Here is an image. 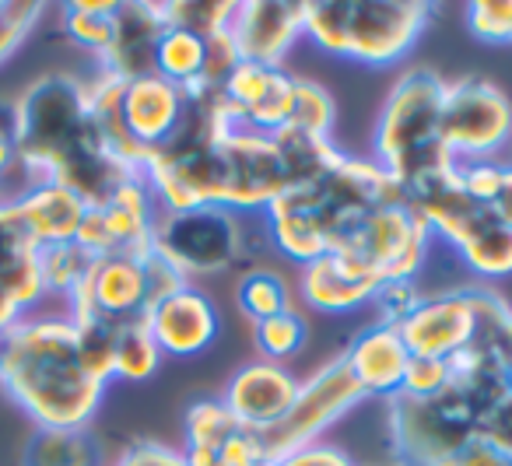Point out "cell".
I'll return each instance as SVG.
<instances>
[{"mask_svg":"<svg viewBox=\"0 0 512 466\" xmlns=\"http://www.w3.org/2000/svg\"><path fill=\"white\" fill-rule=\"evenodd\" d=\"M267 463L264 452H260V442H256V431L242 428L232 442L221 445L218 452V466H260Z\"/></svg>","mask_w":512,"mask_h":466,"instance_id":"47","label":"cell"},{"mask_svg":"<svg viewBox=\"0 0 512 466\" xmlns=\"http://www.w3.org/2000/svg\"><path fill=\"white\" fill-rule=\"evenodd\" d=\"M260 466H281V463H260Z\"/></svg>","mask_w":512,"mask_h":466,"instance_id":"52","label":"cell"},{"mask_svg":"<svg viewBox=\"0 0 512 466\" xmlns=\"http://www.w3.org/2000/svg\"><path fill=\"white\" fill-rule=\"evenodd\" d=\"M404 204L400 183L379 162L341 155L327 172L285 190L264 211L267 239L295 263L337 253L379 207Z\"/></svg>","mask_w":512,"mask_h":466,"instance_id":"3","label":"cell"},{"mask_svg":"<svg viewBox=\"0 0 512 466\" xmlns=\"http://www.w3.org/2000/svg\"><path fill=\"white\" fill-rule=\"evenodd\" d=\"M404 204L428 225V232L446 239L467 267L484 277L512 274V221L498 204H477L460 179V162L428 172L400 186Z\"/></svg>","mask_w":512,"mask_h":466,"instance_id":"4","label":"cell"},{"mask_svg":"<svg viewBox=\"0 0 512 466\" xmlns=\"http://www.w3.org/2000/svg\"><path fill=\"white\" fill-rule=\"evenodd\" d=\"M141 256H95L81 288L67 298V316L78 319V323L81 319H99V323L113 326L144 319V312H148V281H144Z\"/></svg>","mask_w":512,"mask_h":466,"instance_id":"13","label":"cell"},{"mask_svg":"<svg viewBox=\"0 0 512 466\" xmlns=\"http://www.w3.org/2000/svg\"><path fill=\"white\" fill-rule=\"evenodd\" d=\"M421 291L414 281H383L372 295L376 302V312H379V323L383 326H400L421 302Z\"/></svg>","mask_w":512,"mask_h":466,"instance_id":"40","label":"cell"},{"mask_svg":"<svg viewBox=\"0 0 512 466\" xmlns=\"http://www.w3.org/2000/svg\"><path fill=\"white\" fill-rule=\"evenodd\" d=\"M302 25H306L302 0H246L235 4L228 36L239 50V60L281 67L285 53L302 36Z\"/></svg>","mask_w":512,"mask_h":466,"instance_id":"14","label":"cell"},{"mask_svg":"<svg viewBox=\"0 0 512 466\" xmlns=\"http://www.w3.org/2000/svg\"><path fill=\"white\" fill-rule=\"evenodd\" d=\"M432 8L421 0H309L306 32L320 50L362 64H397L425 32Z\"/></svg>","mask_w":512,"mask_h":466,"instance_id":"5","label":"cell"},{"mask_svg":"<svg viewBox=\"0 0 512 466\" xmlns=\"http://www.w3.org/2000/svg\"><path fill=\"white\" fill-rule=\"evenodd\" d=\"M509 144H512V141H509Z\"/></svg>","mask_w":512,"mask_h":466,"instance_id":"53","label":"cell"},{"mask_svg":"<svg viewBox=\"0 0 512 466\" xmlns=\"http://www.w3.org/2000/svg\"><path fill=\"white\" fill-rule=\"evenodd\" d=\"M271 137H274V144H278L281 162H285L288 190L316 179L320 172H327L330 165L341 158V151L330 144V137L306 134V130H299V127H281V130H274Z\"/></svg>","mask_w":512,"mask_h":466,"instance_id":"26","label":"cell"},{"mask_svg":"<svg viewBox=\"0 0 512 466\" xmlns=\"http://www.w3.org/2000/svg\"><path fill=\"white\" fill-rule=\"evenodd\" d=\"M22 319H25V309L15 302V295H11V291L0 284V340L8 337V333L15 330Z\"/></svg>","mask_w":512,"mask_h":466,"instance_id":"49","label":"cell"},{"mask_svg":"<svg viewBox=\"0 0 512 466\" xmlns=\"http://www.w3.org/2000/svg\"><path fill=\"white\" fill-rule=\"evenodd\" d=\"M306 319L295 309L278 312V316L264 319V323H253V340L256 347L264 351V361H278V358H292L302 351L306 344Z\"/></svg>","mask_w":512,"mask_h":466,"instance_id":"35","label":"cell"},{"mask_svg":"<svg viewBox=\"0 0 512 466\" xmlns=\"http://www.w3.org/2000/svg\"><path fill=\"white\" fill-rule=\"evenodd\" d=\"M278 463L281 466H355L341 449H334V445H320V442L306 445V449L292 452V456L278 459Z\"/></svg>","mask_w":512,"mask_h":466,"instance_id":"48","label":"cell"},{"mask_svg":"<svg viewBox=\"0 0 512 466\" xmlns=\"http://www.w3.org/2000/svg\"><path fill=\"white\" fill-rule=\"evenodd\" d=\"M0 284L15 295V302L25 309V316L46 298L43 270H39V249L25 235L11 200L0 204Z\"/></svg>","mask_w":512,"mask_h":466,"instance_id":"24","label":"cell"},{"mask_svg":"<svg viewBox=\"0 0 512 466\" xmlns=\"http://www.w3.org/2000/svg\"><path fill=\"white\" fill-rule=\"evenodd\" d=\"M358 400H365V389L358 386L344 354L327 361L313 379L299 382V393H295L292 407H288V414L278 424L256 431V442H260L264 459L267 463H278V459L313 445L320 438V431H327L337 417L348 414Z\"/></svg>","mask_w":512,"mask_h":466,"instance_id":"9","label":"cell"},{"mask_svg":"<svg viewBox=\"0 0 512 466\" xmlns=\"http://www.w3.org/2000/svg\"><path fill=\"white\" fill-rule=\"evenodd\" d=\"M344 361L355 372L358 386L365 389V396H397L404 386V372L411 351L400 340L397 326H369L362 330L344 351Z\"/></svg>","mask_w":512,"mask_h":466,"instance_id":"22","label":"cell"},{"mask_svg":"<svg viewBox=\"0 0 512 466\" xmlns=\"http://www.w3.org/2000/svg\"><path fill=\"white\" fill-rule=\"evenodd\" d=\"M463 190L477 200V204H498L505 190V165L495 158H481V162H460Z\"/></svg>","mask_w":512,"mask_h":466,"instance_id":"41","label":"cell"},{"mask_svg":"<svg viewBox=\"0 0 512 466\" xmlns=\"http://www.w3.org/2000/svg\"><path fill=\"white\" fill-rule=\"evenodd\" d=\"M292 85H295V74H285L281 67L239 60V67L228 74L221 95H225L228 109H232L242 123L264 130V134H274V130L288 127Z\"/></svg>","mask_w":512,"mask_h":466,"instance_id":"16","label":"cell"},{"mask_svg":"<svg viewBox=\"0 0 512 466\" xmlns=\"http://www.w3.org/2000/svg\"><path fill=\"white\" fill-rule=\"evenodd\" d=\"M165 29H169L165 4H148V0L120 4L113 15V43L99 57L102 71L116 74L123 81L155 74V50Z\"/></svg>","mask_w":512,"mask_h":466,"instance_id":"18","label":"cell"},{"mask_svg":"<svg viewBox=\"0 0 512 466\" xmlns=\"http://www.w3.org/2000/svg\"><path fill=\"white\" fill-rule=\"evenodd\" d=\"M11 207H15L25 235L36 242V249L74 242L88 211L85 200L60 183H29L11 200Z\"/></svg>","mask_w":512,"mask_h":466,"instance_id":"21","label":"cell"},{"mask_svg":"<svg viewBox=\"0 0 512 466\" xmlns=\"http://www.w3.org/2000/svg\"><path fill=\"white\" fill-rule=\"evenodd\" d=\"M295 393H299V379L288 368H281L278 361H253L232 375L225 389V407L242 428L264 431L288 414Z\"/></svg>","mask_w":512,"mask_h":466,"instance_id":"19","label":"cell"},{"mask_svg":"<svg viewBox=\"0 0 512 466\" xmlns=\"http://www.w3.org/2000/svg\"><path fill=\"white\" fill-rule=\"evenodd\" d=\"M0 389L39 428H88L106 396L81 361L71 316H25L0 340Z\"/></svg>","mask_w":512,"mask_h":466,"instance_id":"2","label":"cell"},{"mask_svg":"<svg viewBox=\"0 0 512 466\" xmlns=\"http://www.w3.org/2000/svg\"><path fill=\"white\" fill-rule=\"evenodd\" d=\"M113 466H186L183 452L158 442H134Z\"/></svg>","mask_w":512,"mask_h":466,"instance_id":"46","label":"cell"},{"mask_svg":"<svg viewBox=\"0 0 512 466\" xmlns=\"http://www.w3.org/2000/svg\"><path fill=\"white\" fill-rule=\"evenodd\" d=\"M239 67V50H235L232 36L225 32H214V36L204 39V71H200V81L211 88H225L228 74Z\"/></svg>","mask_w":512,"mask_h":466,"instance_id":"42","label":"cell"},{"mask_svg":"<svg viewBox=\"0 0 512 466\" xmlns=\"http://www.w3.org/2000/svg\"><path fill=\"white\" fill-rule=\"evenodd\" d=\"M95 256L78 242H57V246L39 249V270H43L46 295H64L71 298L81 288V281L92 270Z\"/></svg>","mask_w":512,"mask_h":466,"instance_id":"31","label":"cell"},{"mask_svg":"<svg viewBox=\"0 0 512 466\" xmlns=\"http://www.w3.org/2000/svg\"><path fill=\"white\" fill-rule=\"evenodd\" d=\"M376 288V277L358 270L341 253H327L302 263V298L320 312H351L372 302Z\"/></svg>","mask_w":512,"mask_h":466,"instance_id":"23","label":"cell"},{"mask_svg":"<svg viewBox=\"0 0 512 466\" xmlns=\"http://www.w3.org/2000/svg\"><path fill=\"white\" fill-rule=\"evenodd\" d=\"M442 141L456 162L495 158L512 141V102L484 78H460L446 85Z\"/></svg>","mask_w":512,"mask_h":466,"instance_id":"11","label":"cell"},{"mask_svg":"<svg viewBox=\"0 0 512 466\" xmlns=\"http://www.w3.org/2000/svg\"><path fill=\"white\" fill-rule=\"evenodd\" d=\"M22 172V151H18V120L15 99L0 102V183Z\"/></svg>","mask_w":512,"mask_h":466,"instance_id":"45","label":"cell"},{"mask_svg":"<svg viewBox=\"0 0 512 466\" xmlns=\"http://www.w3.org/2000/svg\"><path fill=\"white\" fill-rule=\"evenodd\" d=\"M502 382H505V393H512V354L502 361Z\"/></svg>","mask_w":512,"mask_h":466,"instance_id":"51","label":"cell"},{"mask_svg":"<svg viewBox=\"0 0 512 466\" xmlns=\"http://www.w3.org/2000/svg\"><path fill=\"white\" fill-rule=\"evenodd\" d=\"M477 438H484V442H491L495 449L512 456V393H505L502 400L477 421Z\"/></svg>","mask_w":512,"mask_h":466,"instance_id":"44","label":"cell"},{"mask_svg":"<svg viewBox=\"0 0 512 466\" xmlns=\"http://www.w3.org/2000/svg\"><path fill=\"white\" fill-rule=\"evenodd\" d=\"M442 102L446 81L425 67L407 71L386 95L376 123V155L400 186L456 165L442 141Z\"/></svg>","mask_w":512,"mask_h":466,"instance_id":"6","label":"cell"},{"mask_svg":"<svg viewBox=\"0 0 512 466\" xmlns=\"http://www.w3.org/2000/svg\"><path fill=\"white\" fill-rule=\"evenodd\" d=\"M428 246H432V232L425 221L407 204H390L369 214L337 253L383 284L414 281V274L428 260Z\"/></svg>","mask_w":512,"mask_h":466,"instance_id":"10","label":"cell"},{"mask_svg":"<svg viewBox=\"0 0 512 466\" xmlns=\"http://www.w3.org/2000/svg\"><path fill=\"white\" fill-rule=\"evenodd\" d=\"M446 386H449L446 358H411L407 361L400 393L414 396V400H432V396L446 393Z\"/></svg>","mask_w":512,"mask_h":466,"instance_id":"39","label":"cell"},{"mask_svg":"<svg viewBox=\"0 0 512 466\" xmlns=\"http://www.w3.org/2000/svg\"><path fill=\"white\" fill-rule=\"evenodd\" d=\"M204 71V39L193 36L186 29H165V36L158 39L155 50V74L165 81H172L176 88L190 85Z\"/></svg>","mask_w":512,"mask_h":466,"instance_id":"30","label":"cell"},{"mask_svg":"<svg viewBox=\"0 0 512 466\" xmlns=\"http://www.w3.org/2000/svg\"><path fill=\"white\" fill-rule=\"evenodd\" d=\"M411 358H449L477 333L474 298L467 291H442L418 302V309L397 326Z\"/></svg>","mask_w":512,"mask_h":466,"instance_id":"15","label":"cell"},{"mask_svg":"<svg viewBox=\"0 0 512 466\" xmlns=\"http://www.w3.org/2000/svg\"><path fill=\"white\" fill-rule=\"evenodd\" d=\"M78 326V347H81V361L85 368L95 375L99 382L113 379V347H116V326L113 323H99V319H74Z\"/></svg>","mask_w":512,"mask_h":466,"instance_id":"36","label":"cell"},{"mask_svg":"<svg viewBox=\"0 0 512 466\" xmlns=\"http://www.w3.org/2000/svg\"><path fill=\"white\" fill-rule=\"evenodd\" d=\"M144 323H148L158 351L176 354V358H190L218 337V309L211 298L200 295L190 284L151 305L144 312Z\"/></svg>","mask_w":512,"mask_h":466,"instance_id":"20","label":"cell"},{"mask_svg":"<svg viewBox=\"0 0 512 466\" xmlns=\"http://www.w3.org/2000/svg\"><path fill=\"white\" fill-rule=\"evenodd\" d=\"M151 249H158L186 281L200 274H221L246 253V225L239 211L225 207L162 211L155 221Z\"/></svg>","mask_w":512,"mask_h":466,"instance_id":"8","label":"cell"},{"mask_svg":"<svg viewBox=\"0 0 512 466\" xmlns=\"http://www.w3.org/2000/svg\"><path fill=\"white\" fill-rule=\"evenodd\" d=\"M467 25L484 43H512V0H474Z\"/></svg>","mask_w":512,"mask_h":466,"instance_id":"38","label":"cell"},{"mask_svg":"<svg viewBox=\"0 0 512 466\" xmlns=\"http://www.w3.org/2000/svg\"><path fill=\"white\" fill-rule=\"evenodd\" d=\"M22 176L29 183H60L88 207H102L137 172L113 155L102 137L88 92L71 74H46L15 99Z\"/></svg>","mask_w":512,"mask_h":466,"instance_id":"1","label":"cell"},{"mask_svg":"<svg viewBox=\"0 0 512 466\" xmlns=\"http://www.w3.org/2000/svg\"><path fill=\"white\" fill-rule=\"evenodd\" d=\"M158 365H162V351H158L155 337H151L144 319H130V323L116 326L113 379L144 382L158 372Z\"/></svg>","mask_w":512,"mask_h":466,"instance_id":"27","label":"cell"},{"mask_svg":"<svg viewBox=\"0 0 512 466\" xmlns=\"http://www.w3.org/2000/svg\"><path fill=\"white\" fill-rule=\"evenodd\" d=\"M183 113H186L183 92L172 81L158 78V74L123 81V102H120L123 130H127V137L144 155L165 148L176 137Z\"/></svg>","mask_w":512,"mask_h":466,"instance_id":"17","label":"cell"},{"mask_svg":"<svg viewBox=\"0 0 512 466\" xmlns=\"http://www.w3.org/2000/svg\"><path fill=\"white\" fill-rule=\"evenodd\" d=\"M158 214H162V207H158L155 193L148 190V183L141 176H134L102 207H88L74 242L85 246L92 256H109V253L141 256L151 249Z\"/></svg>","mask_w":512,"mask_h":466,"instance_id":"12","label":"cell"},{"mask_svg":"<svg viewBox=\"0 0 512 466\" xmlns=\"http://www.w3.org/2000/svg\"><path fill=\"white\" fill-rule=\"evenodd\" d=\"M242 431L235 414L225 407V400H197L186 410V445L207 452H221V445L232 442Z\"/></svg>","mask_w":512,"mask_h":466,"instance_id":"32","label":"cell"},{"mask_svg":"<svg viewBox=\"0 0 512 466\" xmlns=\"http://www.w3.org/2000/svg\"><path fill=\"white\" fill-rule=\"evenodd\" d=\"M232 15L235 0H172V4H165V18L172 29H186L200 39L225 32Z\"/></svg>","mask_w":512,"mask_h":466,"instance_id":"33","label":"cell"},{"mask_svg":"<svg viewBox=\"0 0 512 466\" xmlns=\"http://www.w3.org/2000/svg\"><path fill=\"white\" fill-rule=\"evenodd\" d=\"M477 421L481 410L449 386L432 400L390 396V435L404 466H442L477 438Z\"/></svg>","mask_w":512,"mask_h":466,"instance_id":"7","label":"cell"},{"mask_svg":"<svg viewBox=\"0 0 512 466\" xmlns=\"http://www.w3.org/2000/svg\"><path fill=\"white\" fill-rule=\"evenodd\" d=\"M288 127H299L316 137H330V127H334V99H330L327 88L309 78H295Z\"/></svg>","mask_w":512,"mask_h":466,"instance_id":"34","label":"cell"},{"mask_svg":"<svg viewBox=\"0 0 512 466\" xmlns=\"http://www.w3.org/2000/svg\"><path fill=\"white\" fill-rule=\"evenodd\" d=\"M43 11L46 8L36 0H0V67L8 64L18 53V46L29 39Z\"/></svg>","mask_w":512,"mask_h":466,"instance_id":"37","label":"cell"},{"mask_svg":"<svg viewBox=\"0 0 512 466\" xmlns=\"http://www.w3.org/2000/svg\"><path fill=\"white\" fill-rule=\"evenodd\" d=\"M116 8H120L116 0H74L64 8V32L81 50L102 57L109 50V43H113Z\"/></svg>","mask_w":512,"mask_h":466,"instance_id":"29","label":"cell"},{"mask_svg":"<svg viewBox=\"0 0 512 466\" xmlns=\"http://www.w3.org/2000/svg\"><path fill=\"white\" fill-rule=\"evenodd\" d=\"M141 263H144V281H148V309L155 302H162V298L176 295L179 288H186V277L158 249H148L141 256Z\"/></svg>","mask_w":512,"mask_h":466,"instance_id":"43","label":"cell"},{"mask_svg":"<svg viewBox=\"0 0 512 466\" xmlns=\"http://www.w3.org/2000/svg\"><path fill=\"white\" fill-rule=\"evenodd\" d=\"M235 302H239V312L246 319L264 323V319L292 309V288H288V281L278 270L253 267L235 284Z\"/></svg>","mask_w":512,"mask_h":466,"instance_id":"28","label":"cell"},{"mask_svg":"<svg viewBox=\"0 0 512 466\" xmlns=\"http://www.w3.org/2000/svg\"><path fill=\"white\" fill-rule=\"evenodd\" d=\"M502 214L512 221V165H505V190H502V200H498Z\"/></svg>","mask_w":512,"mask_h":466,"instance_id":"50","label":"cell"},{"mask_svg":"<svg viewBox=\"0 0 512 466\" xmlns=\"http://www.w3.org/2000/svg\"><path fill=\"white\" fill-rule=\"evenodd\" d=\"M22 466H102V445L88 428H39L25 442Z\"/></svg>","mask_w":512,"mask_h":466,"instance_id":"25","label":"cell"}]
</instances>
